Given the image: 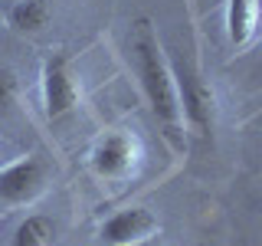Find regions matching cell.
I'll return each mask as SVG.
<instances>
[{"instance_id": "cell-1", "label": "cell", "mask_w": 262, "mask_h": 246, "mask_svg": "<svg viewBox=\"0 0 262 246\" xmlns=\"http://www.w3.org/2000/svg\"><path fill=\"white\" fill-rule=\"evenodd\" d=\"M131 49H135V63H138V76H141V89L147 95L154 118L167 128V135L180 141V125H184V112H180V98H177V82L170 72L167 56L161 53L158 36L151 33V23L141 20L135 27L131 36Z\"/></svg>"}, {"instance_id": "cell-2", "label": "cell", "mask_w": 262, "mask_h": 246, "mask_svg": "<svg viewBox=\"0 0 262 246\" xmlns=\"http://www.w3.org/2000/svg\"><path fill=\"white\" fill-rule=\"evenodd\" d=\"M170 72H174L177 82V98H180V112L190 121V128L196 135L210 138L213 128H216V95H213L210 82L203 79V72L196 69L190 59L177 56L170 63Z\"/></svg>"}, {"instance_id": "cell-3", "label": "cell", "mask_w": 262, "mask_h": 246, "mask_svg": "<svg viewBox=\"0 0 262 246\" xmlns=\"http://www.w3.org/2000/svg\"><path fill=\"white\" fill-rule=\"evenodd\" d=\"M49 164L43 154H27V158L0 168V203H30L46 191Z\"/></svg>"}, {"instance_id": "cell-4", "label": "cell", "mask_w": 262, "mask_h": 246, "mask_svg": "<svg viewBox=\"0 0 262 246\" xmlns=\"http://www.w3.org/2000/svg\"><path fill=\"white\" fill-rule=\"evenodd\" d=\"M43 105H46L49 121H59L66 115H72L79 105V89H76L66 53H53L43 66Z\"/></svg>"}, {"instance_id": "cell-5", "label": "cell", "mask_w": 262, "mask_h": 246, "mask_svg": "<svg viewBox=\"0 0 262 246\" xmlns=\"http://www.w3.org/2000/svg\"><path fill=\"white\" fill-rule=\"evenodd\" d=\"M135 164H138V148H135V141H131L125 131L105 135L102 141L95 145V151H92V168H95V174L105 177V180L128 177L131 171H135Z\"/></svg>"}, {"instance_id": "cell-6", "label": "cell", "mask_w": 262, "mask_h": 246, "mask_svg": "<svg viewBox=\"0 0 262 246\" xmlns=\"http://www.w3.org/2000/svg\"><path fill=\"white\" fill-rule=\"evenodd\" d=\"M158 230V217L147 207H128L118 210L115 217L105 220L102 227V240L108 246H128V243H144L154 236Z\"/></svg>"}, {"instance_id": "cell-7", "label": "cell", "mask_w": 262, "mask_h": 246, "mask_svg": "<svg viewBox=\"0 0 262 246\" xmlns=\"http://www.w3.org/2000/svg\"><path fill=\"white\" fill-rule=\"evenodd\" d=\"M256 20H259V0H229L226 7V33L233 46H249L256 36Z\"/></svg>"}, {"instance_id": "cell-8", "label": "cell", "mask_w": 262, "mask_h": 246, "mask_svg": "<svg viewBox=\"0 0 262 246\" xmlns=\"http://www.w3.org/2000/svg\"><path fill=\"white\" fill-rule=\"evenodd\" d=\"M53 16V4L49 0H13L7 20L16 33H39Z\"/></svg>"}, {"instance_id": "cell-9", "label": "cell", "mask_w": 262, "mask_h": 246, "mask_svg": "<svg viewBox=\"0 0 262 246\" xmlns=\"http://www.w3.org/2000/svg\"><path fill=\"white\" fill-rule=\"evenodd\" d=\"M10 246H56V223L46 213H30L16 223Z\"/></svg>"}, {"instance_id": "cell-10", "label": "cell", "mask_w": 262, "mask_h": 246, "mask_svg": "<svg viewBox=\"0 0 262 246\" xmlns=\"http://www.w3.org/2000/svg\"><path fill=\"white\" fill-rule=\"evenodd\" d=\"M16 92H20V79H16V72L10 69V66L0 63V112H7L13 105Z\"/></svg>"}, {"instance_id": "cell-11", "label": "cell", "mask_w": 262, "mask_h": 246, "mask_svg": "<svg viewBox=\"0 0 262 246\" xmlns=\"http://www.w3.org/2000/svg\"><path fill=\"white\" fill-rule=\"evenodd\" d=\"M7 151H10V148H7V141H0V164L7 161Z\"/></svg>"}, {"instance_id": "cell-12", "label": "cell", "mask_w": 262, "mask_h": 246, "mask_svg": "<svg viewBox=\"0 0 262 246\" xmlns=\"http://www.w3.org/2000/svg\"><path fill=\"white\" fill-rule=\"evenodd\" d=\"M252 125H262V115H256V118H252Z\"/></svg>"}, {"instance_id": "cell-13", "label": "cell", "mask_w": 262, "mask_h": 246, "mask_svg": "<svg viewBox=\"0 0 262 246\" xmlns=\"http://www.w3.org/2000/svg\"><path fill=\"white\" fill-rule=\"evenodd\" d=\"M128 246H147V240H144V243H128Z\"/></svg>"}]
</instances>
